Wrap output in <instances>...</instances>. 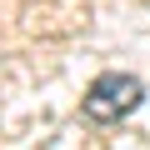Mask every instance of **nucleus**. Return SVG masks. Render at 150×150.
Instances as JSON below:
<instances>
[{"mask_svg":"<svg viewBox=\"0 0 150 150\" xmlns=\"http://www.w3.org/2000/svg\"><path fill=\"white\" fill-rule=\"evenodd\" d=\"M140 100H145V80H140V75H130V70H105V75L90 80L80 110H85V120H95V125H115V120L135 115Z\"/></svg>","mask_w":150,"mask_h":150,"instance_id":"1","label":"nucleus"}]
</instances>
